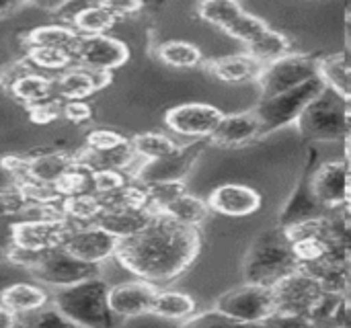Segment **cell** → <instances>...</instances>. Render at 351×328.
Masks as SVG:
<instances>
[{
	"label": "cell",
	"instance_id": "1",
	"mask_svg": "<svg viewBox=\"0 0 351 328\" xmlns=\"http://www.w3.org/2000/svg\"><path fill=\"white\" fill-rule=\"evenodd\" d=\"M202 253V232L156 214L136 236L119 240L115 261L134 277L162 290L181 277Z\"/></svg>",
	"mask_w": 351,
	"mask_h": 328
},
{
	"label": "cell",
	"instance_id": "2",
	"mask_svg": "<svg viewBox=\"0 0 351 328\" xmlns=\"http://www.w3.org/2000/svg\"><path fill=\"white\" fill-rule=\"evenodd\" d=\"M298 269L300 263L296 259L292 240L286 228L278 224L276 228L257 236V240L251 244L243 263V277L245 283L274 288Z\"/></svg>",
	"mask_w": 351,
	"mask_h": 328
},
{
	"label": "cell",
	"instance_id": "3",
	"mask_svg": "<svg viewBox=\"0 0 351 328\" xmlns=\"http://www.w3.org/2000/svg\"><path fill=\"white\" fill-rule=\"evenodd\" d=\"M109 288L101 277L62 288L56 294V310L78 328H119V318L109 306Z\"/></svg>",
	"mask_w": 351,
	"mask_h": 328
},
{
	"label": "cell",
	"instance_id": "4",
	"mask_svg": "<svg viewBox=\"0 0 351 328\" xmlns=\"http://www.w3.org/2000/svg\"><path fill=\"white\" fill-rule=\"evenodd\" d=\"M300 136L308 142H339L351 134V119L346 97L333 88H325L300 115L296 123Z\"/></svg>",
	"mask_w": 351,
	"mask_h": 328
},
{
	"label": "cell",
	"instance_id": "5",
	"mask_svg": "<svg viewBox=\"0 0 351 328\" xmlns=\"http://www.w3.org/2000/svg\"><path fill=\"white\" fill-rule=\"evenodd\" d=\"M327 88L323 78H315L298 88H292L284 94L259 101L255 107V113L261 121V138L280 131L288 125H296L300 115L306 111V107Z\"/></svg>",
	"mask_w": 351,
	"mask_h": 328
},
{
	"label": "cell",
	"instance_id": "6",
	"mask_svg": "<svg viewBox=\"0 0 351 328\" xmlns=\"http://www.w3.org/2000/svg\"><path fill=\"white\" fill-rule=\"evenodd\" d=\"M319 55H311V53H288L267 66H263L259 78H257V86L261 92L259 101L284 94L292 88H298L315 78L321 76L319 72Z\"/></svg>",
	"mask_w": 351,
	"mask_h": 328
},
{
	"label": "cell",
	"instance_id": "7",
	"mask_svg": "<svg viewBox=\"0 0 351 328\" xmlns=\"http://www.w3.org/2000/svg\"><path fill=\"white\" fill-rule=\"evenodd\" d=\"M214 308L241 325H263L276 316L271 288L257 283H241L230 288L216 300Z\"/></svg>",
	"mask_w": 351,
	"mask_h": 328
},
{
	"label": "cell",
	"instance_id": "8",
	"mask_svg": "<svg viewBox=\"0 0 351 328\" xmlns=\"http://www.w3.org/2000/svg\"><path fill=\"white\" fill-rule=\"evenodd\" d=\"M29 273L41 283L62 290V288H70V286L101 277V267L80 261L60 247V249L39 253L35 263L29 267Z\"/></svg>",
	"mask_w": 351,
	"mask_h": 328
},
{
	"label": "cell",
	"instance_id": "9",
	"mask_svg": "<svg viewBox=\"0 0 351 328\" xmlns=\"http://www.w3.org/2000/svg\"><path fill=\"white\" fill-rule=\"evenodd\" d=\"M271 292L276 300V316L296 318L304 323H308L311 312L325 294L321 283L302 269L284 277L271 288Z\"/></svg>",
	"mask_w": 351,
	"mask_h": 328
},
{
	"label": "cell",
	"instance_id": "10",
	"mask_svg": "<svg viewBox=\"0 0 351 328\" xmlns=\"http://www.w3.org/2000/svg\"><path fill=\"white\" fill-rule=\"evenodd\" d=\"M74 224L58 220H16L10 226V247L27 253H45L64 247Z\"/></svg>",
	"mask_w": 351,
	"mask_h": 328
},
{
	"label": "cell",
	"instance_id": "11",
	"mask_svg": "<svg viewBox=\"0 0 351 328\" xmlns=\"http://www.w3.org/2000/svg\"><path fill=\"white\" fill-rule=\"evenodd\" d=\"M351 164L348 158L319 162L313 173V193L325 214L343 212L350 203Z\"/></svg>",
	"mask_w": 351,
	"mask_h": 328
},
{
	"label": "cell",
	"instance_id": "12",
	"mask_svg": "<svg viewBox=\"0 0 351 328\" xmlns=\"http://www.w3.org/2000/svg\"><path fill=\"white\" fill-rule=\"evenodd\" d=\"M224 117L216 105L210 103H183L165 113V123L171 131L195 140H208Z\"/></svg>",
	"mask_w": 351,
	"mask_h": 328
},
{
	"label": "cell",
	"instance_id": "13",
	"mask_svg": "<svg viewBox=\"0 0 351 328\" xmlns=\"http://www.w3.org/2000/svg\"><path fill=\"white\" fill-rule=\"evenodd\" d=\"M208 144H210L208 140H195L185 146H179V150L167 158L142 162L134 175V181H138L142 185L162 183V181H183L191 173L195 162L202 158Z\"/></svg>",
	"mask_w": 351,
	"mask_h": 328
},
{
	"label": "cell",
	"instance_id": "14",
	"mask_svg": "<svg viewBox=\"0 0 351 328\" xmlns=\"http://www.w3.org/2000/svg\"><path fill=\"white\" fill-rule=\"evenodd\" d=\"M130 60L128 45L111 35H82L76 49V66L95 72H107L121 68Z\"/></svg>",
	"mask_w": 351,
	"mask_h": 328
},
{
	"label": "cell",
	"instance_id": "15",
	"mask_svg": "<svg viewBox=\"0 0 351 328\" xmlns=\"http://www.w3.org/2000/svg\"><path fill=\"white\" fill-rule=\"evenodd\" d=\"M117 247L119 240L113 234H109L97 224H88V226H74L62 249H66L70 255H74L80 261L101 267L105 261L115 259Z\"/></svg>",
	"mask_w": 351,
	"mask_h": 328
},
{
	"label": "cell",
	"instance_id": "16",
	"mask_svg": "<svg viewBox=\"0 0 351 328\" xmlns=\"http://www.w3.org/2000/svg\"><path fill=\"white\" fill-rule=\"evenodd\" d=\"M317 164H319V154H317V150H311L308 160H306L304 171H302V177H300L296 189L292 191V195H290V199L282 212L280 226L290 228V226L327 216L325 210L315 199V193H313V173H315Z\"/></svg>",
	"mask_w": 351,
	"mask_h": 328
},
{
	"label": "cell",
	"instance_id": "17",
	"mask_svg": "<svg viewBox=\"0 0 351 328\" xmlns=\"http://www.w3.org/2000/svg\"><path fill=\"white\" fill-rule=\"evenodd\" d=\"M212 214L224 218H249L263 205V197L257 189L243 183H224L208 195Z\"/></svg>",
	"mask_w": 351,
	"mask_h": 328
},
{
	"label": "cell",
	"instance_id": "18",
	"mask_svg": "<svg viewBox=\"0 0 351 328\" xmlns=\"http://www.w3.org/2000/svg\"><path fill=\"white\" fill-rule=\"evenodd\" d=\"M156 294H158V288L148 281H142V279L123 281V283L109 288V306L119 320L146 316V314H152Z\"/></svg>",
	"mask_w": 351,
	"mask_h": 328
},
{
	"label": "cell",
	"instance_id": "19",
	"mask_svg": "<svg viewBox=\"0 0 351 328\" xmlns=\"http://www.w3.org/2000/svg\"><path fill=\"white\" fill-rule=\"evenodd\" d=\"M261 138V121L255 109L239 111V113H224L220 125L210 138V144L226 150L245 148Z\"/></svg>",
	"mask_w": 351,
	"mask_h": 328
},
{
	"label": "cell",
	"instance_id": "20",
	"mask_svg": "<svg viewBox=\"0 0 351 328\" xmlns=\"http://www.w3.org/2000/svg\"><path fill=\"white\" fill-rule=\"evenodd\" d=\"M109 80H111V74H107V72H95V70H86L82 66H74L53 78L56 97L62 103L64 101H86L97 90L107 86Z\"/></svg>",
	"mask_w": 351,
	"mask_h": 328
},
{
	"label": "cell",
	"instance_id": "21",
	"mask_svg": "<svg viewBox=\"0 0 351 328\" xmlns=\"http://www.w3.org/2000/svg\"><path fill=\"white\" fill-rule=\"evenodd\" d=\"M204 68L208 70V74H212L220 82L243 84V82H257L263 70V64H259L247 51H241V53H230L222 58H212L204 62Z\"/></svg>",
	"mask_w": 351,
	"mask_h": 328
},
{
	"label": "cell",
	"instance_id": "22",
	"mask_svg": "<svg viewBox=\"0 0 351 328\" xmlns=\"http://www.w3.org/2000/svg\"><path fill=\"white\" fill-rule=\"evenodd\" d=\"M148 210H138V207H103L101 216L97 218V226L113 234L117 240H125L136 236L140 230L146 228V224L152 220Z\"/></svg>",
	"mask_w": 351,
	"mask_h": 328
},
{
	"label": "cell",
	"instance_id": "23",
	"mask_svg": "<svg viewBox=\"0 0 351 328\" xmlns=\"http://www.w3.org/2000/svg\"><path fill=\"white\" fill-rule=\"evenodd\" d=\"M82 35L70 25H43L27 33V47H49L74 53L80 45Z\"/></svg>",
	"mask_w": 351,
	"mask_h": 328
},
{
	"label": "cell",
	"instance_id": "24",
	"mask_svg": "<svg viewBox=\"0 0 351 328\" xmlns=\"http://www.w3.org/2000/svg\"><path fill=\"white\" fill-rule=\"evenodd\" d=\"M74 166L76 156H70L66 152H41L29 158V179L56 185Z\"/></svg>",
	"mask_w": 351,
	"mask_h": 328
},
{
	"label": "cell",
	"instance_id": "25",
	"mask_svg": "<svg viewBox=\"0 0 351 328\" xmlns=\"http://www.w3.org/2000/svg\"><path fill=\"white\" fill-rule=\"evenodd\" d=\"M10 94L25 103L27 107H33V105H41V103H47V101H53L58 99L56 97V82L53 78L33 70L29 74H25L23 78H19L12 86H10Z\"/></svg>",
	"mask_w": 351,
	"mask_h": 328
},
{
	"label": "cell",
	"instance_id": "26",
	"mask_svg": "<svg viewBox=\"0 0 351 328\" xmlns=\"http://www.w3.org/2000/svg\"><path fill=\"white\" fill-rule=\"evenodd\" d=\"M47 304V294L35 283H12L0 294V306L14 314H31Z\"/></svg>",
	"mask_w": 351,
	"mask_h": 328
},
{
	"label": "cell",
	"instance_id": "27",
	"mask_svg": "<svg viewBox=\"0 0 351 328\" xmlns=\"http://www.w3.org/2000/svg\"><path fill=\"white\" fill-rule=\"evenodd\" d=\"M162 216L171 218L173 222H177L181 226H189V228L199 230L208 222V218L212 216V210L208 205V199H202V197L191 195L187 191L181 197H177L171 205H167Z\"/></svg>",
	"mask_w": 351,
	"mask_h": 328
},
{
	"label": "cell",
	"instance_id": "28",
	"mask_svg": "<svg viewBox=\"0 0 351 328\" xmlns=\"http://www.w3.org/2000/svg\"><path fill=\"white\" fill-rule=\"evenodd\" d=\"M319 72L323 82L339 92L341 97H351V51L341 49L337 53L321 55Z\"/></svg>",
	"mask_w": 351,
	"mask_h": 328
},
{
	"label": "cell",
	"instance_id": "29",
	"mask_svg": "<svg viewBox=\"0 0 351 328\" xmlns=\"http://www.w3.org/2000/svg\"><path fill=\"white\" fill-rule=\"evenodd\" d=\"M197 312L193 296L177 290H158L152 306V314L165 320H187Z\"/></svg>",
	"mask_w": 351,
	"mask_h": 328
},
{
	"label": "cell",
	"instance_id": "30",
	"mask_svg": "<svg viewBox=\"0 0 351 328\" xmlns=\"http://www.w3.org/2000/svg\"><path fill=\"white\" fill-rule=\"evenodd\" d=\"M245 51L251 58H255L259 64L267 66V64L292 53V41H290V37L286 33L269 27L261 37H257L251 45H247Z\"/></svg>",
	"mask_w": 351,
	"mask_h": 328
},
{
	"label": "cell",
	"instance_id": "31",
	"mask_svg": "<svg viewBox=\"0 0 351 328\" xmlns=\"http://www.w3.org/2000/svg\"><path fill=\"white\" fill-rule=\"evenodd\" d=\"M156 53L162 64L177 68V70H191L206 62L202 49L195 43L181 41V39H171V41L160 43Z\"/></svg>",
	"mask_w": 351,
	"mask_h": 328
},
{
	"label": "cell",
	"instance_id": "32",
	"mask_svg": "<svg viewBox=\"0 0 351 328\" xmlns=\"http://www.w3.org/2000/svg\"><path fill=\"white\" fill-rule=\"evenodd\" d=\"M132 148L136 152V156L142 162H152V160H160L167 158L171 154H175L179 150V144L160 131H144V134H136L132 140Z\"/></svg>",
	"mask_w": 351,
	"mask_h": 328
},
{
	"label": "cell",
	"instance_id": "33",
	"mask_svg": "<svg viewBox=\"0 0 351 328\" xmlns=\"http://www.w3.org/2000/svg\"><path fill=\"white\" fill-rule=\"evenodd\" d=\"M60 207L64 212V218L68 222H72L74 226L95 224L97 218L103 212L101 197L95 195V193H82V195H76V197H68V199H64L60 203Z\"/></svg>",
	"mask_w": 351,
	"mask_h": 328
},
{
	"label": "cell",
	"instance_id": "34",
	"mask_svg": "<svg viewBox=\"0 0 351 328\" xmlns=\"http://www.w3.org/2000/svg\"><path fill=\"white\" fill-rule=\"evenodd\" d=\"M117 23V18L99 2L86 4L72 16V27L80 35H107V31Z\"/></svg>",
	"mask_w": 351,
	"mask_h": 328
},
{
	"label": "cell",
	"instance_id": "35",
	"mask_svg": "<svg viewBox=\"0 0 351 328\" xmlns=\"http://www.w3.org/2000/svg\"><path fill=\"white\" fill-rule=\"evenodd\" d=\"M195 10L204 23L222 31H226L245 12L243 4L234 0H206V2H199Z\"/></svg>",
	"mask_w": 351,
	"mask_h": 328
},
{
	"label": "cell",
	"instance_id": "36",
	"mask_svg": "<svg viewBox=\"0 0 351 328\" xmlns=\"http://www.w3.org/2000/svg\"><path fill=\"white\" fill-rule=\"evenodd\" d=\"M144 189H146V210L150 214H162L167 205H171L177 197H181L183 193H187L185 181L150 183V185H144Z\"/></svg>",
	"mask_w": 351,
	"mask_h": 328
},
{
	"label": "cell",
	"instance_id": "37",
	"mask_svg": "<svg viewBox=\"0 0 351 328\" xmlns=\"http://www.w3.org/2000/svg\"><path fill=\"white\" fill-rule=\"evenodd\" d=\"M27 62L33 70H49V72H66L76 66L74 53L62 51V49H49V47H27Z\"/></svg>",
	"mask_w": 351,
	"mask_h": 328
},
{
	"label": "cell",
	"instance_id": "38",
	"mask_svg": "<svg viewBox=\"0 0 351 328\" xmlns=\"http://www.w3.org/2000/svg\"><path fill=\"white\" fill-rule=\"evenodd\" d=\"M267 29H269V25H267L261 16L251 14V12L245 10V12H243V14H241L224 33H226L228 37L241 41V43L247 47V45H251L257 37H261Z\"/></svg>",
	"mask_w": 351,
	"mask_h": 328
},
{
	"label": "cell",
	"instance_id": "39",
	"mask_svg": "<svg viewBox=\"0 0 351 328\" xmlns=\"http://www.w3.org/2000/svg\"><path fill=\"white\" fill-rule=\"evenodd\" d=\"M179 328H271V325H269V320L263 325H241V323L224 316L216 308H212L206 312H195L191 318L183 320Z\"/></svg>",
	"mask_w": 351,
	"mask_h": 328
},
{
	"label": "cell",
	"instance_id": "40",
	"mask_svg": "<svg viewBox=\"0 0 351 328\" xmlns=\"http://www.w3.org/2000/svg\"><path fill=\"white\" fill-rule=\"evenodd\" d=\"M56 189L62 195V199L76 197L82 193H93V173L84 171L82 166L76 164L56 183Z\"/></svg>",
	"mask_w": 351,
	"mask_h": 328
},
{
	"label": "cell",
	"instance_id": "41",
	"mask_svg": "<svg viewBox=\"0 0 351 328\" xmlns=\"http://www.w3.org/2000/svg\"><path fill=\"white\" fill-rule=\"evenodd\" d=\"M16 187L25 195L29 205H60L64 201L62 195L58 193L56 185H49V183H39V181L27 179L23 183H16Z\"/></svg>",
	"mask_w": 351,
	"mask_h": 328
},
{
	"label": "cell",
	"instance_id": "42",
	"mask_svg": "<svg viewBox=\"0 0 351 328\" xmlns=\"http://www.w3.org/2000/svg\"><path fill=\"white\" fill-rule=\"evenodd\" d=\"M132 181L134 179L123 171H99L93 173V193L99 197H107L111 193H117Z\"/></svg>",
	"mask_w": 351,
	"mask_h": 328
},
{
	"label": "cell",
	"instance_id": "43",
	"mask_svg": "<svg viewBox=\"0 0 351 328\" xmlns=\"http://www.w3.org/2000/svg\"><path fill=\"white\" fill-rule=\"evenodd\" d=\"M29 201L16 185L0 189V218H23Z\"/></svg>",
	"mask_w": 351,
	"mask_h": 328
},
{
	"label": "cell",
	"instance_id": "44",
	"mask_svg": "<svg viewBox=\"0 0 351 328\" xmlns=\"http://www.w3.org/2000/svg\"><path fill=\"white\" fill-rule=\"evenodd\" d=\"M130 140L125 136H121L119 131L113 129H93L88 131L86 140H84V148L86 150H95V152H107V150H115L123 144H128Z\"/></svg>",
	"mask_w": 351,
	"mask_h": 328
},
{
	"label": "cell",
	"instance_id": "45",
	"mask_svg": "<svg viewBox=\"0 0 351 328\" xmlns=\"http://www.w3.org/2000/svg\"><path fill=\"white\" fill-rule=\"evenodd\" d=\"M0 166L14 181V185L29 179V158H25V156H14V154L2 156Z\"/></svg>",
	"mask_w": 351,
	"mask_h": 328
},
{
	"label": "cell",
	"instance_id": "46",
	"mask_svg": "<svg viewBox=\"0 0 351 328\" xmlns=\"http://www.w3.org/2000/svg\"><path fill=\"white\" fill-rule=\"evenodd\" d=\"M60 115H62V101L60 99H53V101L29 107V117L35 123H51Z\"/></svg>",
	"mask_w": 351,
	"mask_h": 328
},
{
	"label": "cell",
	"instance_id": "47",
	"mask_svg": "<svg viewBox=\"0 0 351 328\" xmlns=\"http://www.w3.org/2000/svg\"><path fill=\"white\" fill-rule=\"evenodd\" d=\"M62 115L72 123H86L93 119V107L86 101H64Z\"/></svg>",
	"mask_w": 351,
	"mask_h": 328
},
{
	"label": "cell",
	"instance_id": "48",
	"mask_svg": "<svg viewBox=\"0 0 351 328\" xmlns=\"http://www.w3.org/2000/svg\"><path fill=\"white\" fill-rule=\"evenodd\" d=\"M117 21L119 18H125V16H132L136 12L142 10V2H136V0H107V2H101Z\"/></svg>",
	"mask_w": 351,
	"mask_h": 328
},
{
	"label": "cell",
	"instance_id": "49",
	"mask_svg": "<svg viewBox=\"0 0 351 328\" xmlns=\"http://www.w3.org/2000/svg\"><path fill=\"white\" fill-rule=\"evenodd\" d=\"M0 328H19L16 314L6 310L4 306H0Z\"/></svg>",
	"mask_w": 351,
	"mask_h": 328
},
{
	"label": "cell",
	"instance_id": "50",
	"mask_svg": "<svg viewBox=\"0 0 351 328\" xmlns=\"http://www.w3.org/2000/svg\"><path fill=\"white\" fill-rule=\"evenodd\" d=\"M21 6H23L21 2H12V0H0V18L8 16L10 12L19 10Z\"/></svg>",
	"mask_w": 351,
	"mask_h": 328
},
{
	"label": "cell",
	"instance_id": "51",
	"mask_svg": "<svg viewBox=\"0 0 351 328\" xmlns=\"http://www.w3.org/2000/svg\"><path fill=\"white\" fill-rule=\"evenodd\" d=\"M43 327L45 328H78L70 323H60L58 316H49V318H43Z\"/></svg>",
	"mask_w": 351,
	"mask_h": 328
},
{
	"label": "cell",
	"instance_id": "52",
	"mask_svg": "<svg viewBox=\"0 0 351 328\" xmlns=\"http://www.w3.org/2000/svg\"><path fill=\"white\" fill-rule=\"evenodd\" d=\"M341 328H351V298H350V302H348V308H346V312H343Z\"/></svg>",
	"mask_w": 351,
	"mask_h": 328
},
{
	"label": "cell",
	"instance_id": "53",
	"mask_svg": "<svg viewBox=\"0 0 351 328\" xmlns=\"http://www.w3.org/2000/svg\"><path fill=\"white\" fill-rule=\"evenodd\" d=\"M346 41H348V47L351 51V21H346Z\"/></svg>",
	"mask_w": 351,
	"mask_h": 328
},
{
	"label": "cell",
	"instance_id": "54",
	"mask_svg": "<svg viewBox=\"0 0 351 328\" xmlns=\"http://www.w3.org/2000/svg\"><path fill=\"white\" fill-rule=\"evenodd\" d=\"M346 21H351V4H348L346 8Z\"/></svg>",
	"mask_w": 351,
	"mask_h": 328
},
{
	"label": "cell",
	"instance_id": "55",
	"mask_svg": "<svg viewBox=\"0 0 351 328\" xmlns=\"http://www.w3.org/2000/svg\"><path fill=\"white\" fill-rule=\"evenodd\" d=\"M335 328H341V327H335Z\"/></svg>",
	"mask_w": 351,
	"mask_h": 328
}]
</instances>
